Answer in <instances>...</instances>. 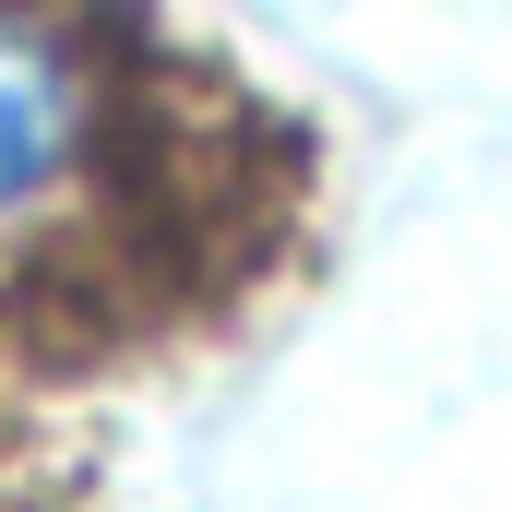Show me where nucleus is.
Returning a JSON list of instances; mask_svg holds the SVG:
<instances>
[{
  "instance_id": "f257e3e1",
  "label": "nucleus",
  "mask_w": 512,
  "mask_h": 512,
  "mask_svg": "<svg viewBox=\"0 0 512 512\" xmlns=\"http://www.w3.org/2000/svg\"><path fill=\"white\" fill-rule=\"evenodd\" d=\"M84 155V72L36 36V24H0V227H24Z\"/></svg>"
}]
</instances>
